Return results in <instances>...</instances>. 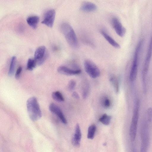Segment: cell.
<instances>
[{"label":"cell","mask_w":152,"mask_h":152,"mask_svg":"<svg viewBox=\"0 0 152 152\" xmlns=\"http://www.w3.org/2000/svg\"><path fill=\"white\" fill-rule=\"evenodd\" d=\"M111 119V116L106 114L102 115L99 118V121L105 125H109Z\"/></svg>","instance_id":"obj_19"},{"label":"cell","mask_w":152,"mask_h":152,"mask_svg":"<svg viewBox=\"0 0 152 152\" xmlns=\"http://www.w3.org/2000/svg\"><path fill=\"white\" fill-rule=\"evenodd\" d=\"M56 12L54 10L51 9L47 10L45 13L41 23L48 27L53 26L55 18Z\"/></svg>","instance_id":"obj_9"},{"label":"cell","mask_w":152,"mask_h":152,"mask_svg":"<svg viewBox=\"0 0 152 152\" xmlns=\"http://www.w3.org/2000/svg\"><path fill=\"white\" fill-rule=\"evenodd\" d=\"M101 103L102 105L105 108L110 107L111 104L110 99L106 96H104L102 98L101 100Z\"/></svg>","instance_id":"obj_23"},{"label":"cell","mask_w":152,"mask_h":152,"mask_svg":"<svg viewBox=\"0 0 152 152\" xmlns=\"http://www.w3.org/2000/svg\"><path fill=\"white\" fill-rule=\"evenodd\" d=\"M16 61V57L15 56H12L11 59L8 71V75L10 76L12 75L14 73Z\"/></svg>","instance_id":"obj_20"},{"label":"cell","mask_w":152,"mask_h":152,"mask_svg":"<svg viewBox=\"0 0 152 152\" xmlns=\"http://www.w3.org/2000/svg\"><path fill=\"white\" fill-rule=\"evenodd\" d=\"M151 54L152 43L151 38L147 50L142 72V80L143 91L144 93H145L146 92V78L151 58Z\"/></svg>","instance_id":"obj_5"},{"label":"cell","mask_w":152,"mask_h":152,"mask_svg":"<svg viewBox=\"0 0 152 152\" xmlns=\"http://www.w3.org/2000/svg\"><path fill=\"white\" fill-rule=\"evenodd\" d=\"M22 71V67L21 66L19 67L17 70L15 74V77L16 79H18L20 77Z\"/></svg>","instance_id":"obj_26"},{"label":"cell","mask_w":152,"mask_h":152,"mask_svg":"<svg viewBox=\"0 0 152 152\" xmlns=\"http://www.w3.org/2000/svg\"><path fill=\"white\" fill-rule=\"evenodd\" d=\"M39 21V17L36 15L29 16L26 19L27 22L28 24L34 29L37 28Z\"/></svg>","instance_id":"obj_16"},{"label":"cell","mask_w":152,"mask_h":152,"mask_svg":"<svg viewBox=\"0 0 152 152\" xmlns=\"http://www.w3.org/2000/svg\"><path fill=\"white\" fill-rule=\"evenodd\" d=\"M23 26V25L22 24H20L18 26V30L20 32H22L23 31L24 28Z\"/></svg>","instance_id":"obj_29"},{"label":"cell","mask_w":152,"mask_h":152,"mask_svg":"<svg viewBox=\"0 0 152 152\" xmlns=\"http://www.w3.org/2000/svg\"><path fill=\"white\" fill-rule=\"evenodd\" d=\"M89 87L88 85L86 86L83 89V98H86L87 96L89 93Z\"/></svg>","instance_id":"obj_25"},{"label":"cell","mask_w":152,"mask_h":152,"mask_svg":"<svg viewBox=\"0 0 152 152\" xmlns=\"http://www.w3.org/2000/svg\"><path fill=\"white\" fill-rule=\"evenodd\" d=\"M100 32L104 38L111 46L116 48L119 49L120 48V45L106 32L102 30Z\"/></svg>","instance_id":"obj_14"},{"label":"cell","mask_w":152,"mask_h":152,"mask_svg":"<svg viewBox=\"0 0 152 152\" xmlns=\"http://www.w3.org/2000/svg\"><path fill=\"white\" fill-rule=\"evenodd\" d=\"M49 110L52 113L56 115L64 124L67 123L66 120L60 108L53 103H51L49 106Z\"/></svg>","instance_id":"obj_11"},{"label":"cell","mask_w":152,"mask_h":152,"mask_svg":"<svg viewBox=\"0 0 152 152\" xmlns=\"http://www.w3.org/2000/svg\"><path fill=\"white\" fill-rule=\"evenodd\" d=\"M72 96L74 98L76 99H79L80 98V96L75 91L73 92Z\"/></svg>","instance_id":"obj_28"},{"label":"cell","mask_w":152,"mask_h":152,"mask_svg":"<svg viewBox=\"0 0 152 152\" xmlns=\"http://www.w3.org/2000/svg\"><path fill=\"white\" fill-rule=\"evenodd\" d=\"M61 32L68 44L74 48L78 47V43L75 33L72 26L68 23H64L61 25Z\"/></svg>","instance_id":"obj_1"},{"label":"cell","mask_w":152,"mask_h":152,"mask_svg":"<svg viewBox=\"0 0 152 152\" xmlns=\"http://www.w3.org/2000/svg\"><path fill=\"white\" fill-rule=\"evenodd\" d=\"M81 136L80 126L77 124L75 126V134L72 139V144L75 146L77 147L80 146Z\"/></svg>","instance_id":"obj_13"},{"label":"cell","mask_w":152,"mask_h":152,"mask_svg":"<svg viewBox=\"0 0 152 152\" xmlns=\"http://www.w3.org/2000/svg\"><path fill=\"white\" fill-rule=\"evenodd\" d=\"M143 43V40H141L138 42L135 50L129 74V80L131 82L134 81L137 76L139 55Z\"/></svg>","instance_id":"obj_3"},{"label":"cell","mask_w":152,"mask_h":152,"mask_svg":"<svg viewBox=\"0 0 152 152\" xmlns=\"http://www.w3.org/2000/svg\"><path fill=\"white\" fill-rule=\"evenodd\" d=\"M57 71L61 74L67 75H78L81 72L80 69H72L64 66H59L58 68Z\"/></svg>","instance_id":"obj_12"},{"label":"cell","mask_w":152,"mask_h":152,"mask_svg":"<svg viewBox=\"0 0 152 152\" xmlns=\"http://www.w3.org/2000/svg\"><path fill=\"white\" fill-rule=\"evenodd\" d=\"M147 114L148 120L151 121L152 120V109L151 107H149L148 109Z\"/></svg>","instance_id":"obj_27"},{"label":"cell","mask_w":152,"mask_h":152,"mask_svg":"<svg viewBox=\"0 0 152 152\" xmlns=\"http://www.w3.org/2000/svg\"><path fill=\"white\" fill-rule=\"evenodd\" d=\"M76 85L75 81L73 80H71L69 82L67 86L68 90L69 91H72L75 88Z\"/></svg>","instance_id":"obj_24"},{"label":"cell","mask_w":152,"mask_h":152,"mask_svg":"<svg viewBox=\"0 0 152 152\" xmlns=\"http://www.w3.org/2000/svg\"><path fill=\"white\" fill-rule=\"evenodd\" d=\"M141 143L140 152H147L149 144V132L147 123L144 121L141 131Z\"/></svg>","instance_id":"obj_6"},{"label":"cell","mask_w":152,"mask_h":152,"mask_svg":"<svg viewBox=\"0 0 152 152\" xmlns=\"http://www.w3.org/2000/svg\"><path fill=\"white\" fill-rule=\"evenodd\" d=\"M36 61L34 58H29L28 60L27 64V69L31 71L36 67L37 65Z\"/></svg>","instance_id":"obj_22"},{"label":"cell","mask_w":152,"mask_h":152,"mask_svg":"<svg viewBox=\"0 0 152 152\" xmlns=\"http://www.w3.org/2000/svg\"><path fill=\"white\" fill-rule=\"evenodd\" d=\"M48 54L45 46H42L39 47L36 50L34 58L38 65H42L48 58Z\"/></svg>","instance_id":"obj_8"},{"label":"cell","mask_w":152,"mask_h":152,"mask_svg":"<svg viewBox=\"0 0 152 152\" xmlns=\"http://www.w3.org/2000/svg\"><path fill=\"white\" fill-rule=\"evenodd\" d=\"M85 70L91 78H96L99 76L100 72L98 66L92 61L86 60L84 62Z\"/></svg>","instance_id":"obj_7"},{"label":"cell","mask_w":152,"mask_h":152,"mask_svg":"<svg viewBox=\"0 0 152 152\" xmlns=\"http://www.w3.org/2000/svg\"><path fill=\"white\" fill-rule=\"evenodd\" d=\"M51 95L53 99L56 101L62 102L64 100L63 95L59 91H56L53 92L52 93Z\"/></svg>","instance_id":"obj_21"},{"label":"cell","mask_w":152,"mask_h":152,"mask_svg":"<svg viewBox=\"0 0 152 152\" xmlns=\"http://www.w3.org/2000/svg\"><path fill=\"white\" fill-rule=\"evenodd\" d=\"M139 102L138 100L136 102L134 106L133 114L130 126L129 136L132 142L134 141L137 133V123L139 115Z\"/></svg>","instance_id":"obj_4"},{"label":"cell","mask_w":152,"mask_h":152,"mask_svg":"<svg viewBox=\"0 0 152 152\" xmlns=\"http://www.w3.org/2000/svg\"><path fill=\"white\" fill-rule=\"evenodd\" d=\"M111 23L116 33L119 36L123 37L126 34V29L120 20L117 18L113 17L112 19Z\"/></svg>","instance_id":"obj_10"},{"label":"cell","mask_w":152,"mask_h":152,"mask_svg":"<svg viewBox=\"0 0 152 152\" xmlns=\"http://www.w3.org/2000/svg\"><path fill=\"white\" fill-rule=\"evenodd\" d=\"M26 107L28 115L32 121H36L42 116V113L40 106L37 99L31 97L27 100Z\"/></svg>","instance_id":"obj_2"},{"label":"cell","mask_w":152,"mask_h":152,"mask_svg":"<svg viewBox=\"0 0 152 152\" xmlns=\"http://www.w3.org/2000/svg\"><path fill=\"white\" fill-rule=\"evenodd\" d=\"M109 80L113 86L115 92L118 93L119 90V82L118 78L115 76L112 75L109 77Z\"/></svg>","instance_id":"obj_17"},{"label":"cell","mask_w":152,"mask_h":152,"mask_svg":"<svg viewBox=\"0 0 152 152\" xmlns=\"http://www.w3.org/2000/svg\"><path fill=\"white\" fill-rule=\"evenodd\" d=\"M96 129V126L94 124L91 125L88 127L87 135L88 138L92 140L94 138Z\"/></svg>","instance_id":"obj_18"},{"label":"cell","mask_w":152,"mask_h":152,"mask_svg":"<svg viewBox=\"0 0 152 152\" xmlns=\"http://www.w3.org/2000/svg\"><path fill=\"white\" fill-rule=\"evenodd\" d=\"M97 9V7L95 4L90 2L83 3L80 7V10L81 11L87 12L95 11Z\"/></svg>","instance_id":"obj_15"}]
</instances>
